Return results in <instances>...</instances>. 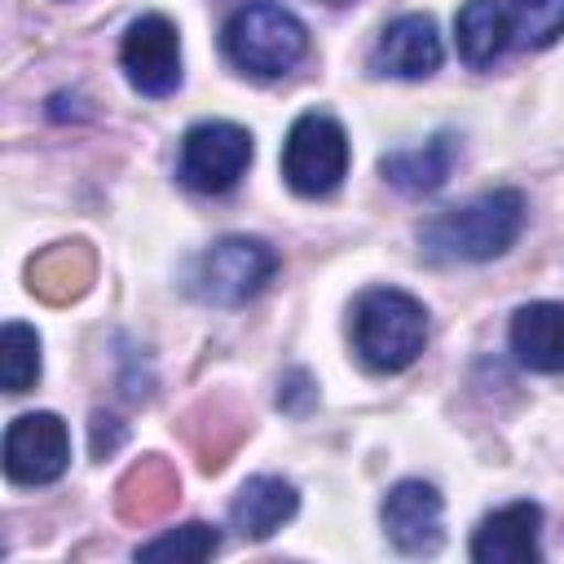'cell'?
<instances>
[{"instance_id":"obj_1","label":"cell","mask_w":564,"mask_h":564,"mask_svg":"<svg viewBox=\"0 0 564 564\" xmlns=\"http://www.w3.org/2000/svg\"><path fill=\"white\" fill-rule=\"evenodd\" d=\"M524 194L520 189H494V194H480L471 198L467 207H449L441 216H432L423 229H419V251L432 260V264H454V260H494L502 256L520 229H524Z\"/></svg>"},{"instance_id":"obj_12","label":"cell","mask_w":564,"mask_h":564,"mask_svg":"<svg viewBox=\"0 0 564 564\" xmlns=\"http://www.w3.org/2000/svg\"><path fill=\"white\" fill-rule=\"evenodd\" d=\"M93 273H97L93 247L84 238H70V242H53L40 256H31L26 286L44 304H70L93 286Z\"/></svg>"},{"instance_id":"obj_18","label":"cell","mask_w":564,"mask_h":564,"mask_svg":"<svg viewBox=\"0 0 564 564\" xmlns=\"http://www.w3.org/2000/svg\"><path fill=\"white\" fill-rule=\"evenodd\" d=\"M247 419L238 410H229V401H198L185 423H181V436L189 441V449L198 454V467L203 471H220L225 458L234 454V445L247 436Z\"/></svg>"},{"instance_id":"obj_4","label":"cell","mask_w":564,"mask_h":564,"mask_svg":"<svg viewBox=\"0 0 564 564\" xmlns=\"http://www.w3.org/2000/svg\"><path fill=\"white\" fill-rule=\"evenodd\" d=\"M278 273V251L264 238L229 234L212 242L194 269H189V295L216 308H238L264 291V282Z\"/></svg>"},{"instance_id":"obj_11","label":"cell","mask_w":564,"mask_h":564,"mask_svg":"<svg viewBox=\"0 0 564 564\" xmlns=\"http://www.w3.org/2000/svg\"><path fill=\"white\" fill-rule=\"evenodd\" d=\"M542 533V511L538 502H507L489 511L476 533H471V560L476 564H533Z\"/></svg>"},{"instance_id":"obj_20","label":"cell","mask_w":564,"mask_h":564,"mask_svg":"<svg viewBox=\"0 0 564 564\" xmlns=\"http://www.w3.org/2000/svg\"><path fill=\"white\" fill-rule=\"evenodd\" d=\"M0 379L4 392H26L40 379V335L26 322H4L0 330Z\"/></svg>"},{"instance_id":"obj_10","label":"cell","mask_w":564,"mask_h":564,"mask_svg":"<svg viewBox=\"0 0 564 564\" xmlns=\"http://www.w3.org/2000/svg\"><path fill=\"white\" fill-rule=\"evenodd\" d=\"M441 66V35L427 13H401L397 22L383 26L370 70L375 75H397V79H423Z\"/></svg>"},{"instance_id":"obj_14","label":"cell","mask_w":564,"mask_h":564,"mask_svg":"<svg viewBox=\"0 0 564 564\" xmlns=\"http://www.w3.org/2000/svg\"><path fill=\"white\" fill-rule=\"evenodd\" d=\"M511 352L524 370L564 375V304L533 300L511 317Z\"/></svg>"},{"instance_id":"obj_6","label":"cell","mask_w":564,"mask_h":564,"mask_svg":"<svg viewBox=\"0 0 564 564\" xmlns=\"http://www.w3.org/2000/svg\"><path fill=\"white\" fill-rule=\"evenodd\" d=\"M251 163V132L229 119L194 123L181 141L176 176L194 194H229Z\"/></svg>"},{"instance_id":"obj_7","label":"cell","mask_w":564,"mask_h":564,"mask_svg":"<svg viewBox=\"0 0 564 564\" xmlns=\"http://www.w3.org/2000/svg\"><path fill=\"white\" fill-rule=\"evenodd\" d=\"M70 467V432L57 414H18L4 432V476L13 485H53Z\"/></svg>"},{"instance_id":"obj_13","label":"cell","mask_w":564,"mask_h":564,"mask_svg":"<svg viewBox=\"0 0 564 564\" xmlns=\"http://www.w3.org/2000/svg\"><path fill=\"white\" fill-rule=\"evenodd\" d=\"M181 498V476L167 458L159 454H145L141 463H132L119 485H115V511L119 520L128 524H150V520H163Z\"/></svg>"},{"instance_id":"obj_17","label":"cell","mask_w":564,"mask_h":564,"mask_svg":"<svg viewBox=\"0 0 564 564\" xmlns=\"http://www.w3.org/2000/svg\"><path fill=\"white\" fill-rule=\"evenodd\" d=\"M454 159H458L454 132H436V137H427L423 145H405V150L383 154V159H379V172H383L397 189H405V194H432V189H441V185L449 181Z\"/></svg>"},{"instance_id":"obj_23","label":"cell","mask_w":564,"mask_h":564,"mask_svg":"<svg viewBox=\"0 0 564 564\" xmlns=\"http://www.w3.org/2000/svg\"><path fill=\"white\" fill-rule=\"evenodd\" d=\"M330 4H348V0H330Z\"/></svg>"},{"instance_id":"obj_16","label":"cell","mask_w":564,"mask_h":564,"mask_svg":"<svg viewBox=\"0 0 564 564\" xmlns=\"http://www.w3.org/2000/svg\"><path fill=\"white\" fill-rule=\"evenodd\" d=\"M511 4L507 0H467L454 18V44H458V57L471 66V70H485L494 66L507 44H511Z\"/></svg>"},{"instance_id":"obj_9","label":"cell","mask_w":564,"mask_h":564,"mask_svg":"<svg viewBox=\"0 0 564 564\" xmlns=\"http://www.w3.org/2000/svg\"><path fill=\"white\" fill-rule=\"evenodd\" d=\"M441 516H445V502H441L436 485H427V480H401L383 498V529H388L392 546L405 555H432L441 546V538H445Z\"/></svg>"},{"instance_id":"obj_19","label":"cell","mask_w":564,"mask_h":564,"mask_svg":"<svg viewBox=\"0 0 564 564\" xmlns=\"http://www.w3.org/2000/svg\"><path fill=\"white\" fill-rule=\"evenodd\" d=\"M220 551V533L212 529V524H203V520H189V524H181V529H167V533H159L154 542H145V546H137V560H167V564H198V560H212Z\"/></svg>"},{"instance_id":"obj_2","label":"cell","mask_w":564,"mask_h":564,"mask_svg":"<svg viewBox=\"0 0 564 564\" xmlns=\"http://www.w3.org/2000/svg\"><path fill=\"white\" fill-rule=\"evenodd\" d=\"M427 344V313L397 286H375L352 308V348L375 375H397L419 361Z\"/></svg>"},{"instance_id":"obj_15","label":"cell","mask_w":564,"mask_h":564,"mask_svg":"<svg viewBox=\"0 0 564 564\" xmlns=\"http://www.w3.org/2000/svg\"><path fill=\"white\" fill-rule=\"evenodd\" d=\"M295 507H300V494H295L291 480H282V476H251L234 494V502H229V524L242 538L264 542L269 533H278L295 516Z\"/></svg>"},{"instance_id":"obj_8","label":"cell","mask_w":564,"mask_h":564,"mask_svg":"<svg viewBox=\"0 0 564 564\" xmlns=\"http://www.w3.org/2000/svg\"><path fill=\"white\" fill-rule=\"evenodd\" d=\"M119 62L128 70V84L141 97H167L181 84V35L163 13H141L128 22Z\"/></svg>"},{"instance_id":"obj_5","label":"cell","mask_w":564,"mask_h":564,"mask_svg":"<svg viewBox=\"0 0 564 564\" xmlns=\"http://www.w3.org/2000/svg\"><path fill=\"white\" fill-rule=\"evenodd\" d=\"M348 172V132L339 119L308 110L291 123L282 145V176L300 198H326Z\"/></svg>"},{"instance_id":"obj_21","label":"cell","mask_w":564,"mask_h":564,"mask_svg":"<svg viewBox=\"0 0 564 564\" xmlns=\"http://www.w3.org/2000/svg\"><path fill=\"white\" fill-rule=\"evenodd\" d=\"M511 31L524 48H546L564 35V0H507Z\"/></svg>"},{"instance_id":"obj_3","label":"cell","mask_w":564,"mask_h":564,"mask_svg":"<svg viewBox=\"0 0 564 564\" xmlns=\"http://www.w3.org/2000/svg\"><path fill=\"white\" fill-rule=\"evenodd\" d=\"M220 44L238 70L256 79H273L286 75L308 53V26L273 0H251L225 22Z\"/></svg>"},{"instance_id":"obj_22","label":"cell","mask_w":564,"mask_h":564,"mask_svg":"<svg viewBox=\"0 0 564 564\" xmlns=\"http://www.w3.org/2000/svg\"><path fill=\"white\" fill-rule=\"evenodd\" d=\"M119 441H123V427H119L115 419H106V414H93V454L101 458V454H110Z\"/></svg>"}]
</instances>
